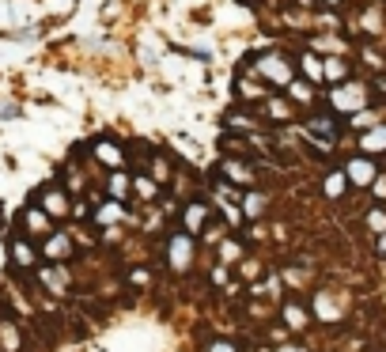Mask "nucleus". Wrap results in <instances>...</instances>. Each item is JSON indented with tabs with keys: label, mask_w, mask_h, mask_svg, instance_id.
<instances>
[{
	"label": "nucleus",
	"mask_w": 386,
	"mask_h": 352,
	"mask_svg": "<svg viewBox=\"0 0 386 352\" xmlns=\"http://www.w3.org/2000/svg\"><path fill=\"white\" fill-rule=\"evenodd\" d=\"M133 190H137L140 197H144V201H152V197H156V190H159V186L152 182V178H133Z\"/></svg>",
	"instance_id": "5701e85b"
},
{
	"label": "nucleus",
	"mask_w": 386,
	"mask_h": 352,
	"mask_svg": "<svg viewBox=\"0 0 386 352\" xmlns=\"http://www.w3.org/2000/svg\"><path fill=\"white\" fill-rule=\"evenodd\" d=\"M95 156H98V163H103V167H110V171H121V163H125V152H121L114 140H95Z\"/></svg>",
	"instance_id": "39448f33"
},
{
	"label": "nucleus",
	"mask_w": 386,
	"mask_h": 352,
	"mask_svg": "<svg viewBox=\"0 0 386 352\" xmlns=\"http://www.w3.org/2000/svg\"><path fill=\"white\" fill-rule=\"evenodd\" d=\"M375 246H379V254L386 258V235H379V243H375Z\"/></svg>",
	"instance_id": "c85d7f7f"
},
{
	"label": "nucleus",
	"mask_w": 386,
	"mask_h": 352,
	"mask_svg": "<svg viewBox=\"0 0 386 352\" xmlns=\"http://www.w3.org/2000/svg\"><path fill=\"white\" fill-rule=\"evenodd\" d=\"M12 261L19 269H30V266H38V250L27 243V239H16L12 243Z\"/></svg>",
	"instance_id": "9b49d317"
},
{
	"label": "nucleus",
	"mask_w": 386,
	"mask_h": 352,
	"mask_svg": "<svg viewBox=\"0 0 386 352\" xmlns=\"http://www.w3.org/2000/svg\"><path fill=\"white\" fill-rule=\"evenodd\" d=\"M69 269L64 266H50V269H42V284H46V292H53V295H64L69 292Z\"/></svg>",
	"instance_id": "423d86ee"
},
{
	"label": "nucleus",
	"mask_w": 386,
	"mask_h": 352,
	"mask_svg": "<svg viewBox=\"0 0 386 352\" xmlns=\"http://www.w3.org/2000/svg\"><path fill=\"white\" fill-rule=\"evenodd\" d=\"M208 352H239V348L231 345V341H212V345H208Z\"/></svg>",
	"instance_id": "bb28decb"
},
{
	"label": "nucleus",
	"mask_w": 386,
	"mask_h": 352,
	"mask_svg": "<svg viewBox=\"0 0 386 352\" xmlns=\"http://www.w3.org/2000/svg\"><path fill=\"white\" fill-rule=\"evenodd\" d=\"M288 91H292V98H295V103H311V87H307V84L292 80V84H288Z\"/></svg>",
	"instance_id": "393cba45"
},
{
	"label": "nucleus",
	"mask_w": 386,
	"mask_h": 352,
	"mask_svg": "<svg viewBox=\"0 0 386 352\" xmlns=\"http://www.w3.org/2000/svg\"><path fill=\"white\" fill-rule=\"evenodd\" d=\"M167 258H171V266L174 269H190L193 266V239L190 235H171L167 239Z\"/></svg>",
	"instance_id": "7ed1b4c3"
},
{
	"label": "nucleus",
	"mask_w": 386,
	"mask_h": 352,
	"mask_svg": "<svg viewBox=\"0 0 386 352\" xmlns=\"http://www.w3.org/2000/svg\"><path fill=\"white\" fill-rule=\"evenodd\" d=\"M23 348V334L12 318H0V352H19Z\"/></svg>",
	"instance_id": "0eeeda50"
},
{
	"label": "nucleus",
	"mask_w": 386,
	"mask_h": 352,
	"mask_svg": "<svg viewBox=\"0 0 386 352\" xmlns=\"http://www.w3.org/2000/svg\"><path fill=\"white\" fill-rule=\"evenodd\" d=\"M133 284H137V288H140V284H148V273L137 269V273H133Z\"/></svg>",
	"instance_id": "cd10ccee"
},
{
	"label": "nucleus",
	"mask_w": 386,
	"mask_h": 352,
	"mask_svg": "<svg viewBox=\"0 0 386 352\" xmlns=\"http://www.w3.org/2000/svg\"><path fill=\"white\" fill-rule=\"evenodd\" d=\"M360 144H363V152H379V148H386V125H379L375 133H368V137L360 140Z\"/></svg>",
	"instance_id": "aec40b11"
},
{
	"label": "nucleus",
	"mask_w": 386,
	"mask_h": 352,
	"mask_svg": "<svg viewBox=\"0 0 386 352\" xmlns=\"http://www.w3.org/2000/svg\"><path fill=\"white\" fill-rule=\"evenodd\" d=\"M261 205H266V201H261L258 193H246V197H242V216H250V220H254V216L261 212Z\"/></svg>",
	"instance_id": "412c9836"
},
{
	"label": "nucleus",
	"mask_w": 386,
	"mask_h": 352,
	"mask_svg": "<svg viewBox=\"0 0 386 352\" xmlns=\"http://www.w3.org/2000/svg\"><path fill=\"white\" fill-rule=\"evenodd\" d=\"M322 72H326V80H334V84H345L348 80V69H345V61H322Z\"/></svg>",
	"instance_id": "dca6fc26"
},
{
	"label": "nucleus",
	"mask_w": 386,
	"mask_h": 352,
	"mask_svg": "<svg viewBox=\"0 0 386 352\" xmlns=\"http://www.w3.org/2000/svg\"><path fill=\"white\" fill-rule=\"evenodd\" d=\"M23 224H27V231H30V235H38V231H50V216L42 212V208H27Z\"/></svg>",
	"instance_id": "2eb2a0df"
},
{
	"label": "nucleus",
	"mask_w": 386,
	"mask_h": 352,
	"mask_svg": "<svg viewBox=\"0 0 386 352\" xmlns=\"http://www.w3.org/2000/svg\"><path fill=\"white\" fill-rule=\"evenodd\" d=\"M46 261H53V266H61L64 258H72V239L69 235H57V231H50L46 235V246L38 250Z\"/></svg>",
	"instance_id": "20e7f679"
},
{
	"label": "nucleus",
	"mask_w": 386,
	"mask_h": 352,
	"mask_svg": "<svg viewBox=\"0 0 386 352\" xmlns=\"http://www.w3.org/2000/svg\"><path fill=\"white\" fill-rule=\"evenodd\" d=\"M205 220H208V205L193 201L190 208H186V216H182V224H186V235H197V231L205 227Z\"/></svg>",
	"instance_id": "9d476101"
},
{
	"label": "nucleus",
	"mask_w": 386,
	"mask_h": 352,
	"mask_svg": "<svg viewBox=\"0 0 386 352\" xmlns=\"http://www.w3.org/2000/svg\"><path fill=\"white\" fill-rule=\"evenodd\" d=\"M106 190H110L114 201H125L129 190H133V178H129V174H121V171H114V174H110V182H106Z\"/></svg>",
	"instance_id": "ddd939ff"
},
{
	"label": "nucleus",
	"mask_w": 386,
	"mask_h": 352,
	"mask_svg": "<svg viewBox=\"0 0 386 352\" xmlns=\"http://www.w3.org/2000/svg\"><path fill=\"white\" fill-rule=\"evenodd\" d=\"M303 72H307V80H326L322 61H318L314 53H303Z\"/></svg>",
	"instance_id": "6ab92c4d"
},
{
	"label": "nucleus",
	"mask_w": 386,
	"mask_h": 352,
	"mask_svg": "<svg viewBox=\"0 0 386 352\" xmlns=\"http://www.w3.org/2000/svg\"><path fill=\"white\" fill-rule=\"evenodd\" d=\"M42 205H46V208H42L46 216H64V212H69V197H64L61 190H46V193H42Z\"/></svg>",
	"instance_id": "f8f14e48"
},
{
	"label": "nucleus",
	"mask_w": 386,
	"mask_h": 352,
	"mask_svg": "<svg viewBox=\"0 0 386 352\" xmlns=\"http://www.w3.org/2000/svg\"><path fill=\"white\" fill-rule=\"evenodd\" d=\"M258 76H261V80L280 84V87L292 84V69H288V61H284L280 53H266V57L258 61Z\"/></svg>",
	"instance_id": "f257e3e1"
},
{
	"label": "nucleus",
	"mask_w": 386,
	"mask_h": 352,
	"mask_svg": "<svg viewBox=\"0 0 386 352\" xmlns=\"http://www.w3.org/2000/svg\"><path fill=\"white\" fill-rule=\"evenodd\" d=\"M345 178H348V182H356V186H368V182H375V163H371V159H348Z\"/></svg>",
	"instance_id": "1a4fd4ad"
},
{
	"label": "nucleus",
	"mask_w": 386,
	"mask_h": 352,
	"mask_svg": "<svg viewBox=\"0 0 386 352\" xmlns=\"http://www.w3.org/2000/svg\"><path fill=\"white\" fill-rule=\"evenodd\" d=\"M224 171H227L235 182H242V186H246V182H254V174H250L246 167H239V163H224Z\"/></svg>",
	"instance_id": "b1692460"
},
{
	"label": "nucleus",
	"mask_w": 386,
	"mask_h": 352,
	"mask_svg": "<svg viewBox=\"0 0 386 352\" xmlns=\"http://www.w3.org/2000/svg\"><path fill=\"white\" fill-rule=\"evenodd\" d=\"M329 103H334V110H341V114H356V110L368 103V91H363L360 84H345V87H337L334 91Z\"/></svg>",
	"instance_id": "f03ea898"
},
{
	"label": "nucleus",
	"mask_w": 386,
	"mask_h": 352,
	"mask_svg": "<svg viewBox=\"0 0 386 352\" xmlns=\"http://www.w3.org/2000/svg\"><path fill=\"white\" fill-rule=\"evenodd\" d=\"M307 133H311L314 140H322V144H334L337 140V122L334 118H311V122H307Z\"/></svg>",
	"instance_id": "6e6552de"
},
{
	"label": "nucleus",
	"mask_w": 386,
	"mask_h": 352,
	"mask_svg": "<svg viewBox=\"0 0 386 352\" xmlns=\"http://www.w3.org/2000/svg\"><path fill=\"white\" fill-rule=\"evenodd\" d=\"M121 216H125V208H121L118 201H114V205H103V208H98V224H103V227H110V224H118Z\"/></svg>",
	"instance_id": "f3484780"
},
{
	"label": "nucleus",
	"mask_w": 386,
	"mask_h": 352,
	"mask_svg": "<svg viewBox=\"0 0 386 352\" xmlns=\"http://www.w3.org/2000/svg\"><path fill=\"white\" fill-rule=\"evenodd\" d=\"M220 258H224V261H235V258H239V246H235V243H224V246H220Z\"/></svg>",
	"instance_id": "a878e982"
},
{
	"label": "nucleus",
	"mask_w": 386,
	"mask_h": 352,
	"mask_svg": "<svg viewBox=\"0 0 386 352\" xmlns=\"http://www.w3.org/2000/svg\"><path fill=\"white\" fill-rule=\"evenodd\" d=\"M277 352H303V348H300V345H280Z\"/></svg>",
	"instance_id": "c756f323"
},
{
	"label": "nucleus",
	"mask_w": 386,
	"mask_h": 352,
	"mask_svg": "<svg viewBox=\"0 0 386 352\" xmlns=\"http://www.w3.org/2000/svg\"><path fill=\"white\" fill-rule=\"evenodd\" d=\"M284 322H288V329H303L311 322V314H307L300 303H284Z\"/></svg>",
	"instance_id": "4468645a"
},
{
	"label": "nucleus",
	"mask_w": 386,
	"mask_h": 352,
	"mask_svg": "<svg viewBox=\"0 0 386 352\" xmlns=\"http://www.w3.org/2000/svg\"><path fill=\"white\" fill-rule=\"evenodd\" d=\"M345 186H348L345 171H334V174L326 178V197H341V193H345Z\"/></svg>",
	"instance_id": "a211bd4d"
},
{
	"label": "nucleus",
	"mask_w": 386,
	"mask_h": 352,
	"mask_svg": "<svg viewBox=\"0 0 386 352\" xmlns=\"http://www.w3.org/2000/svg\"><path fill=\"white\" fill-rule=\"evenodd\" d=\"M334 4H337V0H334Z\"/></svg>",
	"instance_id": "7c9ffc66"
},
{
	"label": "nucleus",
	"mask_w": 386,
	"mask_h": 352,
	"mask_svg": "<svg viewBox=\"0 0 386 352\" xmlns=\"http://www.w3.org/2000/svg\"><path fill=\"white\" fill-rule=\"evenodd\" d=\"M368 224H371L375 235H386V212H382V208H371V212H368Z\"/></svg>",
	"instance_id": "4be33fe9"
}]
</instances>
